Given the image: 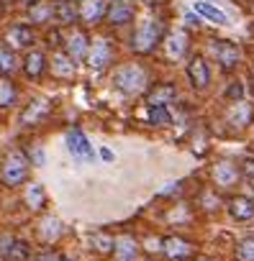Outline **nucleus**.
I'll list each match as a JSON object with an SVG mask.
<instances>
[{"mask_svg":"<svg viewBox=\"0 0 254 261\" xmlns=\"http://www.w3.org/2000/svg\"><path fill=\"white\" fill-rule=\"evenodd\" d=\"M236 261H254V238H244L236 246Z\"/></svg>","mask_w":254,"mask_h":261,"instance_id":"2f4dec72","label":"nucleus"},{"mask_svg":"<svg viewBox=\"0 0 254 261\" xmlns=\"http://www.w3.org/2000/svg\"><path fill=\"white\" fill-rule=\"evenodd\" d=\"M49 113H52V102H49L47 97H34V100L21 110L18 123H21L24 128H36V125H41V120H44Z\"/></svg>","mask_w":254,"mask_h":261,"instance_id":"20e7f679","label":"nucleus"},{"mask_svg":"<svg viewBox=\"0 0 254 261\" xmlns=\"http://www.w3.org/2000/svg\"><path fill=\"white\" fill-rule=\"evenodd\" d=\"M162 253L172 261H180V258H188L193 253V243L180 238V236H167V238H162Z\"/></svg>","mask_w":254,"mask_h":261,"instance_id":"f8f14e48","label":"nucleus"},{"mask_svg":"<svg viewBox=\"0 0 254 261\" xmlns=\"http://www.w3.org/2000/svg\"><path fill=\"white\" fill-rule=\"evenodd\" d=\"M90 243H93V248H95L98 253H110V251L116 248V238H113L110 233H103V230L93 233Z\"/></svg>","mask_w":254,"mask_h":261,"instance_id":"c756f323","label":"nucleus"},{"mask_svg":"<svg viewBox=\"0 0 254 261\" xmlns=\"http://www.w3.org/2000/svg\"><path fill=\"white\" fill-rule=\"evenodd\" d=\"M226 118H228V123H231L234 128H246V125L251 123V118H254V105L246 102V100H239V102H234V105L228 108Z\"/></svg>","mask_w":254,"mask_h":261,"instance_id":"2eb2a0df","label":"nucleus"},{"mask_svg":"<svg viewBox=\"0 0 254 261\" xmlns=\"http://www.w3.org/2000/svg\"><path fill=\"white\" fill-rule=\"evenodd\" d=\"M100 156H103L105 162H113V151H110V149H100Z\"/></svg>","mask_w":254,"mask_h":261,"instance_id":"4c0bfd02","label":"nucleus"},{"mask_svg":"<svg viewBox=\"0 0 254 261\" xmlns=\"http://www.w3.org/2000/svg\"><path fill=\"white\" fill-rule=\"evenodd\" d=\"M162 41V23L159 21H142L131 36V49L136 54H152L157 44Z\"/></svg>","mask_w":254,"mask_h":261,"instance_id":"7ed1b4c3","label":"nucleus"},{"mask_svg":"<svg viewBox=\"0 0 254 261\" xmlns=\"http://www.w3.org/2000/svg\"><path fill=\"white\" fill-rule=\"evenodd\" d=\"M36 261H70V258L59 251H44L41 256H36Z\"/></svg>","mask_w":254,"mask_h":261,"instance_id":"f704fd0d","label":"nucleus"},{"mask_svg":"<svg viewBox=\"0 0 254 261\" xmlns=\"http://www.w3.org/2000/svg\"><path fill=\"white\" fill-rule=\"evenodd\" d=\"M110 59H113V46H110V41L100 39V41H95V44L90 46L87 67L95 69V72H100V69H105V67L110 64Z\"/></svg>","mask_w":254,"mask_h":261,"instance_id":"9b49d317","label":"nucleus"},{"mask_svg":"<svg viewBox=\"0 0 254 261\" xmlns=\"http://www.w3.org/2000/svg\"><path fill=\"white\" fill-rule=\"evenodd\" d=\"M18 102V90L11 77H0V110H11Z\"/></svg>","mask_w":254,"mask_h":261,"instance_id":"5701e85b","label":"nucleus"},{"mask_svg":"<svg viewBox=\"0 0 254 261\" xmlns=\"http://www.w3.org/2000/svg\"><path fill=\"white\" fill-rule=\"evenodd\" d=\"M180 261H185V258H180Z\"/></svg>","mask_w":254,"mask_h":261,"instance_id":"37998d69","label":"nucleus"},{"mask_svg":"<svg viewBox=\"0 0 254 261\" xmlns=\"http://www.w3.org/2000/svg\"><path fill=\"white\" fill-rule=\"evenodd\" d=\"M24 200H26V205L31 210H41L44 202H47V192H44V187L39 182H29L26 190H24Z\"/></svg>","mask_w":254,"mask_h":261,"instance_id":"b1692460","label":"nucleus"},{"mask_svg":"<svg viewBox=\"0 0 254 261\" xmlns=\"http://www.w3.org/2000/svg\"><path fill=\"white\" fill-rule=\"evenodd\" d=\"M77 13H80V21H82V23L95 26V23H100V21L105 18L108 3H105V0H80Z\"/></svg>","mask_w":254,"mask_h":261,"instance_id":"1a4fd4ad","label":"nucleus"},{"mask_svg":"<svg viewBox=\"0 0 254 261\" xmlns=\"http://www.w3.org/2000/svg\"><path fill=\"white\" fill-rule=\"evenodd\" d=\"M21 69H24V74L29 80H39L49 69V59H47V54L41 49H29V54L21 62Z\"/></svg>","mask_w":254,"mask_h":261,"instance_id":"6e6552de","label":"nucleus"},{"mask_svg":"<svg viewBox=\"0 0 254 261\" xmlns=\"http://www.w3.org/2000/svg\"><path fill=\"white\" fill-rule=\"evenodd\" d=\"M239 172H241V177H246L254 185V156H244L239 164Z\"/></svg>","mask_w":254,"mask_h":261,"instance_id":"473e14b6","label":"nucleus"},{"mask_svg":"<svg viewBox=\"0 0 254 261\" xmlns=\"http://www.w3.org/2000/svg\"><path fill=\"white\" fill-rule=\"evenodd\" d=\"M29 18H31V23H49V21H54V3H39L34 6V8H29Z\"/></svg>","mask_w":254,"mask_h":261,"instance_id":"bb28decb","label":"nucleus"},{"mask_svg":"<svg viewBox=\"0 0 254 261\" xmlns=\"http://www.w3.org/2000/svg\"><path fill=\"white\" fill-rule=\"evenodd\" d=\"M188 46H190V41H188V34L185 31H172L165 39V51H167L170 59H182L185 51H188Z\"/></svg>","mask_w":254,"mask_h":261,"instance_id":"a211bd4d","label":"nucleus"},{"mask_svg":"<svg viewBox=\"0 0 254 261\" xmlns=\"http://www.w3.org/2000/svg\"><path fill=\"white\" fill-rule=\"evenodd\" d=\"M116 261H139V243L134 241V236H121L116 238Z\"/></svg>","mask_w":254,"mask_h":261,"instance_id":"6ab92c4d","label":"nucleus"},{"mask_svg":"<svg viewBox=\"0 0 254 261\" xmlns=\"http://www.w3.org/2000/svg\"><path fill=\"white\" fill-rule=\"evenodd\" d=\"M147 69L142 64H123L113 72V85L123 95H142L147 90Z\"/></svg>","mask_w":254,"mask_h":261,"instance_id":"f03ea898","label":"nucleus"},{"mask_svg":"<svg viewBox=\"0 0 254 261\" xmlns=\"http://www.w3.org/2000/svg\"><path fill=\"white\" fill-rule=\"evenodd\" d=\"M203 3H211V0H203Z\"/></svg>","mask_w":254,"mask_h":261,"instance_id":"79ce46f5","label":"nucleus"},{"mask_svg":"<svg viewBox=\"0 0 254 261\" xmlns=\"http://www.w3.org/2000/svg\"><path fill=\"white\" fill-rule=\"evenodd\" d=\"M185 21H188L190 26H198V23H200V16H198V13H195V16H193V13H188V16H185Z\"/></svg>","mask_w":254,"mask_h":261,"instance_id":"c9c22d12","label":"nucleus"},{"mask_svg":"<svg viewBox=\"0 0 254 261\" xmlns=\"http://www.w3.org/2000/svg\"><path fill=\"white\" fill-rule=\"evenodd\" d=\"M18 3H21V6H26V8H34V6L39 3V0H18Z\"/></svg>","mask_w":254,"mask_h":261,"instance_id":"58836bf2","label":"nucleus"},{"mask_svg":"<svg viewBox=\"0 0 254 261\" xmlns=\"http://www.w3.org/2000/svg\"><path fill=\"white\" fill-rule=\"evenodd\" d=\"M90 46H93V44H90L87 34L80 31V29H75V31L67 36V57H70L72 62H82V59H87Z\"/></svg>","mask_w":254,"mask_h":261,"instance_id":"9d476101","label":"nucleus"},{"mask_svg":"<svg viewBox=\"0 0 254 261\" xmlns=\"http://www.w3.org/2000/svg\"><path fill=\"white\" fill-rule=\"evenodd\" d=\"M177 97V87L172 82H162V85H154L147 95V102L149 105H170L172 100Z\"/></svg>","mask_w":254,"mask_h":261,"instance_id":"aec40b11","label":"nucleus"},{"mask_svg":"<svg viewBox=\"0 0 254 261\" xmlns=\"http://www.w3.org/2000/svg\"><path fill=\"white\" fill-rule=\"evenodd\" d=\"M198 261H216V258H211V256H200Z\"/></svg>","mask_w":254,"mask_h":261,"instance_id":"ea45409f","label":"nucleus"},{"mask_svg":"<svg viewBox=\"0 0 254 261\" xmlns=\"http://www.w3.org/2000/svg\"><path fill=\"white\" fill-rule=\"evenodd\" d=\"M18 69V57L11 46H0V77H8Z\"/></svg>","mask_w":254,"mask_h":261,"instance_id":"c85d7f7f","label":"nucleus"},{"mask_svg":"<svg viewBox=\"0 0 254 261\" xmlns=\"http://www.w3.org/2000/svg\"><path fill=\"white\" fill-rule=\"evenodd\" d=\"M113 3H131V0H113Z\"/></svg>","mask_w":254,"mask_h":261,"instance_id":"a19ab883","label":"nucleus"},{"mask_svg":"<svg viewBox=\"0 0 254 261\" xmlns=\"http://www.w3.org/2000/svg\"><path fill=\"white\" fill-rule=\"evenodd\" d=\"M6 41L11 44V49H31L36 44V34L26 23H13L6 31Z\"/></svg>","mask_w":254,"mask_h":261,"instance_id":"0eeeda50","label":"nucleus"},{"mask_svg":"<svg viewBox=\"0 0 254 261\" xmlns=\"http://www.w3.org/2000/svg\"><path fill=\"white\" fill-rule=\"evenodd\" d=\"M72 3H75V0H72Z\"/></svg>","mask_w":254,"mask_h":261,"instance_id":"c03bdc74","label":"nucleus"},{"mask_svg":"<svg viewBox=\"0 0 254 261\" xmlns=\"http://www.w3.org/2000/svg\"><path fill=\"white\" fill-rule=\"evenodd\" d=\"M188 80H190L193 90H208V85H211V67H208L205 57L195 54L188 62Z\"/></svg>","mask_w":254,"mask_h":261,"instance_id":"423d86ee","label":"nucleus"},{"mask_svg":"<svg viewBox=\"0 0 254 261\" xmlns=\"http://www.w3.org/2000/svg\"><path fill=\"white\" fill-rule=\"evenodd\" d=\"M29 174H31V159L21 149H11L0 162V182L6 187H21L24 182H29Z\"/></svg>","mask_w":254,"mask_h":261,"instance_id":"f257e3e1","label":"nucleus"},{"mask_svg":"<svg viewBox=\"0 0 254 261\" xmlns=\"http://www.w3.org/2000/svg\"><path fill=\"white\" fill-rule=\"evenodd\" d=\"M52 72L62 80H72L75 77V62L67 54H54L52 57Z\"/></svg>","mask_w":254,"mask_h":261,"instance_id":"a878e982","label":"nucleus"},{"mask_svg":"<svg viewBox=\"0 0 254 261\" xmlns=\"http://www.w3.org/2000/svg\"><path fill=\"white\" fill-rule=\"evenodd\" d=\"M29 258H31V243L24 241V238H13L8 243L6 261H29Z\"/></svg>","mask_w":254,"mask_h":261,"instance_id":"393cba45","label":"nucleus"},{"mask_svg":"<svg viewBox=\"0 0 254 261\" xmlns=\"http://www.w3.org/2000/svg\"><path fill=\"white\" fill-rule=\"evenodd\" d=\"M239 177H241L239 164H234V162H228V159H223V162H218V164L213 167V182H216L218 187H231V185H236Z\"/></svg>","mask_w":254,"mask_h":261,"instance_id":"dca6fc26","label":"nucleus"},{"mask_svg":"<svg viewBox=\"0 0 254 261\" xmlns=\"http://www.w3.org/2000/svg\"><path fill=\"white\" fill-rule=\"evenodd\" d=\"M149 120H152V125H170L172 123L170 108L167 105H149Z\"/></svg>","mask_w":254,"mask_h":261,"instance_id":"7c9ffc66","label":"nucleus"},{"mask_svg":"<svg viewBox=\"0 0 254 261\" xmlns=\"http://www.w3.org/2000/svg\"><path fill=\"white\" fill-rule=\"evenodd\" d=\"M77 18H80V13H77L72 0H57L54 3V21L59 26H72Z\"/></svg>","mask_w":254,"mask_h":261,"instance_id":"4be33fe9","label":"nucleus"},{"mask_svg":"<svg viewBox=\"0 0 254 261\" xmlns=\"http://www.w3.org/2000/svg\"><path fill=\"white\" fill-rule=\"evenodd\" d=\"M47 39H49V41H52V44H49V46H59V44H62V41H59V36H57V31H52V34H49V36H47Z\"/></svg>","mask_w":254,"mask_h":261,"instance_id":"e433bc0d","label":"nucleus"},{"mask_svg":"<svg viewBox=\"0 0 254 261\" xmlns=\"http://www.w3.org/2000/svg\"><path fill=\"white\" fill-rule=\"evenodd\" d=\"M39 236H41V241L44 243H54L59 236H62V223L57 220V218H44V223H41V228H39Z\"/></svg>","mask_w":254,"mask_h":261,"instance_id":"cd10ccee","label":"nucleus"},{"mask_svg":"<svg viewBox=\"0 0 254 261\" xmlns=\"http://www.w3.org/2000/svg\"><path fill=\"white\" fill-rule=\"evenodd\" d=\"M223 95H226L228 100H234V102H239V100L244 97V85H241V82L236 80V82H231V85L226 87V92H223Z\"/></svg>","mask_w":254,"mask_h":261,"instance_id":"72a5a7b5","label":"nucleus"},{"mask_svg":"<svg viewBox=\"0 0 254 261\" xmlns=\"http://www.w3.org/2000/svg\"><path fill=\"white\" fill-rule=\"evenodd\" d=\"M67 146H70L72 156L85 159V162L93 159V146H90V141H87V136L82 134V130H77V128L70 130V134H67Z\"/></svg>","mask_w":254,"mask_h":261,"instance_id":"4468645a","label":"nucleus"},{"mask_svg":"<svg viewBox=\"0 0 254 261\" xmlns=\"http://www.w3.org/2000/svg\"><path fill=\"white\" fill-rule=\"evenodd\" d=\"M134 18H136V8L131 3H110L105 13V21L110 26H129Z\"/></svg>","mask_w":254,"mask_h":261,"instance_id":"ddd939ff","label":"nucleus"},{"mask_svg":"<svg viewBox=\"0 0 254 261\" xmlns=\"http://www.w3.org/2000/svg\"><path fill=\"white\" fill-rule=\"evenodd\" d=\"M193 11H195L200 18H205V21H211V23H216V26H226V23H228V16H226L221 8H216L213 3H203V0H195V3H193Z\"/></svg>","mask_w":254,"mask_h":261,"instance_id":"412c9836","label":"nucleus"},{"mask_svg":"<svg viewBox=\"0 0 254 261\" xmlns=\"http://www.w3.org/2000/svg\"><path fill=\"white\" fill-rule=\"evenodd\" d=\"M144 261H147V258H144Z\"/></svg>","mask_w":254,"mask_h":261,"instance_id":"a18cd8bd","label":"nucleus"},{"mask_svg":"<svg viewBox=\"0 0 254 261\" xmlns=\"http://www.w3.org/2000/svg\"><path fill=\"white\" fill-rule=\"evenodd\" d=\"M211 51H213V57H216V62L221 64V69H234L236 64H239V59H241V51H239V46L234 44V41H226V39H216V41H211Z\"/></svg>","mask_w":254,"mask_h":261,"instance_id":"39448f33","label":"nucleus"},{"mask_svg":"<svg viewBox=\"0 0 254 261\" xmlns=\"http://www.w3.org/2000/svg\"><path fill=\"white\" fill-rule=\"evenodd\" d=\"M226 210H228V215H231L234 220H239V223L251 220V218H254V200H249V197H244V195H236V197L228 200Z\"/></svg>","mask_w":254,"mask_h":261,"instance_id":"f3484780","label":"nucleus"}]
</instances>
